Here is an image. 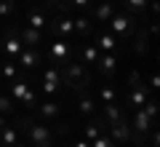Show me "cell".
Listing matches in <instances>:
<instances>
[{"label": "cell", "instance_id": "7402d4cb", "mask_svg": "<svg viewBox=\"0 0 160 147\" xmlns=\"http://www.w3.org/2000/svg\"><path fill=\"white\" fill-rule=\"evenodd\" d=\"M11 113H16V102L8 94H0V115H11Z\"/></svg>", "mask_w": 160, "mask_h": 147}, {"label": "cell", "instance_id": "d4e9b609", "mask_svg": "<svg viewBox=\"0 0 160 147\" xmlns=\"http://www.w3.org/2000/svg\"><path fill=\"white\" fill-rule=\"evenodd\" d=\"M147 3L149 0H123V8H126L128 13H136V11H144Z\"/></svg>", "mask_w": 160, "mask_h": 147}, {"label": "cell", "instance_id": "2e32d148", "mask_svg": "<svg viewBox=\"0 0 160 147\" xmlns=\"http://www.w3.org/2000/svg\"><path fill=\"white\" fill-rule=\"evenodd\" d=\"M59 113H62V107H59L56 102H43V104H38V115L40 118H59Z\"/></svg>", "mask_w": 160, "mask_h": 147}, {"label": "cell", "instance_id": "9a60e30c", "mask_svg": "<svg viewBox=\"0 0 160 147\" xmlns=\"http://www.w3.org/2000/svg\"><path fill=\"white\" fill-rule=\"evenodd\" d=\"M19 64H22V67H38L40 64V51L38 48H27V45H24V51L19 54Z\"/></svg>", "mask_w": 160, "mask_h": 147}, {"label": "cell", "instance_id": "d590c367", "mask_svg": "<svg viewBox=\"0 0 160 147\" xmlns=\"http://www.w3.org/2000/svg\"><path fill=\"white\" fill-rule=\"evenodd\" d=\"M11 3H16V0H11Z\"/></svg>", "mask_w": 160, "mask_h": 147}, {"label": "cell", "instance_id": "603a6c76", "mask_svg": "<svg viewBox=\"0 0 160 147\" xmlns=\"http://www.w3.org/2000/svg\"><path fill=\"white\" fill-rule=\"evenodd\" d=\"M93 16L99 19V22H109V16H112V3H102V6L93 8Z\"/></svg>", "mask_w": 160, "mask_h": 147}, {"label": "cell", "instance_id": "6da1fadb", "mask_svg": "<svg viewBox=\"0 0 160 147\" xmlns=\"http://www.w3.org/2000/svg\"><path fill=\"white\" fill-rule=\"evenodd\" d=\"M62 83L67 86V88H72V91H86L88 86H91V78H88V72H86V64L80 62H67V64H62Z\"/></svg>", "mask_w": 160, "mask_h": 147}, {"label": "cell", "instance_id": "1f68e13d", "mask_svg": "<svg viewBox=\"0 0 160 147\" xmlns=\"http://www.w3.org/2000/svg\"><path fill=\"white\" fill-rule=\"evenodd\" d=\"M158 86H160V78H158V72H152V78H149V91H158Z\"/></svg>", "mask_w": 160, "mask_h": 147}, {"label": "cell", "instance_id": "44dd1931", "mask_svg": "<svg viewBox=\"0 0 160 147\" xmlns=\"http://www.w3.org/2000/svg\"><path fill=\"white\" fill-rule=\"evenodd\" d=\"M133 48H136L139 56H144V54H147V48H149L147 35H144V29H142V27H136V45H133Z\"/></svg>", "mask_w": 160, "mask_h": 147}, {"label": "cell", "instance_id": "8992f818", "mask_svg": "<svg viewBox=\"0 0 160 147\" xmlns=\"http://www.w3.org/2000/svg\"><path fill=\"white\" fill-rule=\"evenodd\" d=\"M107 129H109V139L118 142V144H126V142L131 139V126H128V120H126V118H120L118 123L107 126Z\"/></svg>", "mask_w": 160, "mask_h": 147}, {"label": "cell", "instance_id": "277c9868", "mask_svg": "<svg viewBox=\"0 0 160 147\" xmlns=\"http://www.w3.org/2000/svg\"><path fill=\"white\" fill-rule=\"evenodd\" d=\"M136 19L131 16V13H112L109 16V29H112L115 38H126V35L136 32Z\"/></svg>", "mask_w": 160, "mask_h": 147}, {"label": "cell", "instance_id": "f546056e", "mask_svg": "<svg viewBox=\"0 0 160 147\" xmlns=\"http://www.w3.org/2000/svg\"><path fill=\"white\" fill-rule=\"evenodd\" d=\"M91 147H115V142L109 139V136H104V134H102V136H96V139L91 142Z\"/></svg>", "mask_w": 160, "mask_h": 147}, {"label": "cell", "instance_id": "4dcf8cb0", "mask_svg": "<svg viewBox=\"0 0 160 147\" xmlns=\"http://www.w3.org/2000/svg\"><path fill=\"white\" fill-rule=\"evenodd\" d=\"M22 104H24V107H32V104H35V88H32V86H29V91H27V94H24Z\"/></svg>", "mask_w": 160, "mask_h": 147}, {"label": "cell", "instance_id": "484cf974", "mask_svg": "<svg viewBox=\"0 0 160 147\" xmlns=\"http://www.w3.org/2000/svg\"><path fill=\"white\" fill-rule=\"evenodd\" d=\"M78 107H80V113H83V115H91V113H93V99H91L88 94H83V96L78 99Z\"/></svg>", "mask_w": 160, "mask_h": 147}, {"label": "cell", "instance_id": "f1b7e54d", "mask_svg": "<svg viewBox=\"0 0 160 147\" xmlns=\"http://www.w3.org/2000/svg\"><path fill=\"white\" fill-rule=\"evenodd\" d=\"M13 6H16V3H11V0H0V19H3V16H11Z\"/></svg>", "mask_w": 160, "mask_h": 147}, {"label": "cell", "instance_id": "4316f807", "mask_svg": "<svg viewBox=\"0 0 160 147\" xmlns=\"http://www.w3.org/2000/svg\"><path fill=\"white\" fill-rule=\"evenodd\" d=\"M118 102V91L112 86H102V104H112Z\"/></svg>", "mask_w": 160, "mask_h": 147}, {"label": "cell", "instance_id": "d6986e66", "mask_svg": "<svg viewBox=\"0 0 160 147\" xmlns=\"http://www.w3.org/2000/svg\"><path fill=\"white\" fill-rule=\"evenodd\" d=\"M27 22H29V27H32V29H43V27H46V22H48V19L43 16V11L32 8V11H29V16H27Z\"/></svg>", "mask_w": 160, "mask_h": 147}, {"label": "cell", "instance_id": "e0dca14e", "mask_svg": "<svg viewBox=\"0 0 160 147\" xmlns=\"http://www.w3.org/2000/svg\"><path fill=\"white\" fill-rule=\"evenodd\" d=\"M83 64H96L99 62V48L96 43H86L83 45V59H80Z\"/></svg>", "mask_w": 160, "mask_h": 147}, {"label": "cell", "instance_id": "ffe728a7", "mask_svg": "<svg viewBox=\"0 0 160 147\" xmlns=\"http://www.w3.org/2000/svg\"><path fill=\"white\" fill-rule=\"evenodd\" d=\"M72 27H75V32H80V35H91V19L88 16H78V19H72Z\"/></svg>", "mask_w": 160, "mask_h": 147}, {"label": "cell", "instance_id": "d6a6232c", "mask_svg": "<svg viewBox=\"0 0 160 147\" xmlns=\"http://www.w3.org/2000/svg\"><path fill=\"white\" fill-rule=\"evenodd\" d=\"M75 147H91V142H86V139H78V142H75Z\"/></svg>", "mask_w": 160, "mask_h": 147}, {"label": "cell", "instance_id": "83f0119b", "mask_svg": "<svg viewBox=\"0 0 160 147\" xmlns=\"http://www.w3.org/2000/svg\"><path fill=\"white\" fill-rule=\"evenodd\" d=\"M40 91L46 96H53V94H59V83H53V80H43L40 83Z\"/></svg>", "mask_w": 160, "mask_h": 147}, {"label": "cell", "instance_id": "4fadbf2b", "mask_svg": "<svg viewBox=\"0 0 160 147\" xmlns=\"http://www.w3.org/2000/svg\"><path fill=\"white\" fill-rule=\"evenodd\" d=\"M19 38H22V43L27 45V48H38V45L43 43V32H40V29H32V27L22 29V32H19Z\"/></svg>", "mask_w": 160, "mask_h": 147}, {"label": "cell", "instance_id": "30bf717a", "mask_svg": "<svg viewBox=\"0 0 160 147\" xmlns=\"http://www.w3.org/2000/svg\"><path fill=\"white\" fill-rule=\"evenodd\" d=\"M0 147H22L19 144V129H16V123L13 126H3L0 129Z\"/></svg>", "mask_w": 160, "mask_h": 147}, {"label": "cell", "instance_id": "7c38bea8", "mask_svg": "<svg viewBox=\"0 0 160 147\" xmlns=\"http://www.w3.org/2000/svg\"><path fill=\"white\" fill-rule=\"evenodd\" d=\"M96 67L102 70L104 75H107V78H112L115 75V67H118V54H102V56H99V62H96Z\"/></svg>", "mask_w": 160, "mask_h": 147}, {"label": "cell", "instance_id": "836d02e7", "mask_svg": "<svg viewBox=\"0 0 160 147\" xmlns=\"http://www.w3.org/2000/svg\"><path fill=\"white\" fill-rule=\"evenodd\" d=\"M6 123H8V120H6V118H3V115H0V129H3V126H6Z\"/></svg>", "mask_w": 160, "mask_h": 147}, {"label": "cell", "instance_id": "e575fe53", "mask_svg": "<svg viewBox=\"0 0 160 147\" xmlns=\"http://www.w3.org/2000/svg\"><path fill=\"white\" fill-rule=\"evenodd\" d=\"M53 3H56V0H46V6H53Z\"/></svg>", "mask_w": 160, "mask_h": 147}, {"label": "cell", "instance_id": "ac0fdd59", "mask_svg": "<svg viewBox=\"0 0 160 147\" xmlns=\"http://www.w3.org/2000/svg\"><path fill=\"white\" fill-rule=\"evenodd\" d=\"M102 129H104L102 120H91V123L83 129V134H86V142H93L96 136H102Z\"/></svg>", "mask_w": 160, "mask_h": 147}, {"label": "cell", "instance_id": "5bb4252c", "mask_svg": "<svg viewBox=\"0 0 160 147\" xmlns=\"http://www.w3.org/2000/svg\"><path fill=\"white\" fill-rule=\"evenodd\" d=\"M96 48L102 54H112L115 48H118V38H115L112 32H99V38H96Z\"/></svg>", "mask_w": 160, "mask_h": 147}, {"label": "cell", "instance_id": "5b68a950", "mask_svg": "<svg viewBox=\"0 0 160 147\" xmlns=\"http://www.w3.org/2000/svg\"><path fill=\"white\" fill-rule=\"evenodd\" d=\"M131 131L136 134V144L144 139V134H149V131H152V118H149L142 107L133 113V126H131Z\"/></svg>", "mask_w": 160, "mask_h": 147}, {"label": "cell", "instance_id": "cb8c5ba5", "mask_svg": "<svg viewBox=\"0 0 160 147\" xmlns=\"http://www.w3.org/2000/svg\"><path fill=\"white\" fill-rule=\"evenodd\" d=\"M3 75H6L8 80L19 78V67H16V62H13V59H6V62H3Z\"/></svg>", "mask_w": 160, "mask_h": 147}, {"label": "cell", "instance_id": "ba28073f", "mask_svg": "<svg viewBox=\"0 0 160 147\" xmlns=\"http://www.w3.org/2000/svg\"><path fill=\"white\" fill-rule=\"evenodd\" d=\"M3 51H6L11 59H16L19 54L24 51V43H22V38H19L16 29H8V38L3 40Z\"/></svg>", "mask_w": 160, "mask_h": 147}, {"label": "cell", "instance_id": "7a4b0ae2", "mask_svg": "<svg viewBox=\"0 0 160 147\" xmlns=\"http://www.w3.org/2000/svg\"><path fill=\"white\" fill-rule=\"evenodd\" d=\"M128 83H131V96H128V107H133V110H139L144 102L149 99V86H144V80H142V75L133 70L131 75H128Z\"/></svg>", "mask_w": 160, "mask_h": 147}, {"label": "cell", "instance_id": "52a82bcc", "mask_svg": "<svg viewBox=\"0 0 160 147\" xmlns=\"http://www.w3.org/2000/svg\"><path fill=\"white\" fill-rule=\"evenodd\" d=\"M69 51H72V48H69V43L67 40H53L51 43V62L56 64H67L69 62Z\"/></svg>", "mask_w": 160, "mask_h": 147}, {"label": "cell", "instance_id": "9c48e42d", "mask_svg": "<svg viewBox=\"0 0 160 147\" xmlns=\"http://www.w3.org/2000/svg\"><path fill=\"white\" fill-rule=\"evenodd\" d=\"M102 113H104V118H102L104 129H107V126H112V123H118L120 118H126V110L120 107L118 102H112V104H102Z\"/></svg>", "mask_w": 160, "mask_h": 147}, {"label": "cell", "instance_id": "8fae6325", "mask_svg": "<svg viewBox=\"0 0 160 147\" xmlns=\"http://www.w3.org/2000/svg\"><path fill=\"white\" fill-rule=\"evenodd\" d=\"M27 91H29V86H27V80H24V78H13L11 83H8V96H11L13 102H22Z\"/></svg>", "mask_w": 160, "mask_h": 147}, {"label": "cell", "instance_id": "3957f363", "mask_svg": "<svg viewBox=\"0 0 160 147\" xmlns=\"http://www.w3.org/2000/svg\"><path fill=\"white\" fill-rule=\"evenodd\" d=\"M24 126H27V136H29V142H32L35 147H51V142H53V131H51V126L48 123H29V120H24Z\"/></svg>", "mask_w": 160, "mask_h": 147}]
</instances>
